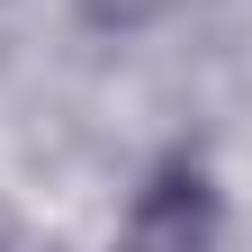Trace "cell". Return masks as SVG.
<instances>
[{
  "instance_id": "1",
  "label": "cell",
  "mask_w": 252,
  "mask_h": 252,
  "mask_svg": "<svg viewBox=\"0 0 252 252\" xmlns=\"http://www.w3.org/2000/svg\"><path fill=\"white\" fill-rule=\"evenodd\" d=\"M216 234H225V198H216L207 162L198 153H162L126 198L117 252H216Z\"/></svg>"
}]
</instances>
